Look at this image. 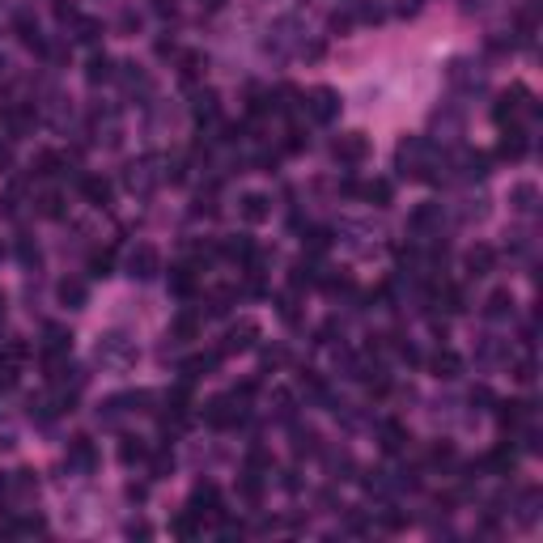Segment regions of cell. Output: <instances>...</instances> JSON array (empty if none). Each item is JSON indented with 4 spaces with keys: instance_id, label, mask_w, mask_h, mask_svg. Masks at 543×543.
Wrapping results in <instances>:
<instances>
[{
    "instance_id": "6da1fadb",
    "label": "cell",
    "mask_w": 543,
    "mask_h": 543,
    "mask_svg": "<svg viewBox=\"0 0 543 543\" xmlns=\"http://www.w3.org/2000/svg\"><path fill=\"white\" fill-rule=\"evenodd\" d=\"M204 420H208L212 429H234V424L242 420V399H238V395H212V399L204 403Z\"/></svg>"
},
{
    "instance_id": "7a4b0ae2",
    "label": "cell",
    "mask_w": 543,
    "mask_h": 543,
    "mask_svg": "<svg viewBox=\"0 0 543 543\" xmlns=\"http://www.w3.org/2000/svg\"><path fill=\"white\" fill-rule=\"evenodd\" d=\"M332 153H336L340 166H361V161L369 157V140H365L361 132H344V136L332 144Z\"/></svg>"
},
{
    "instance_id": "3957f363",
    "label": "cell",
    "mask_w": 543,
    "mask_h": 543,
    "mask_svg": "<svg viewBox=\"0 0 543 543\" xmlns=\"http://www.w3.org/2000/svg\"><path fill=\"white\" fill-rule=\"evenodd\" d=\"M306 106H310V115H314L318 124H332V119L340 115V98H336V89H314Z\"/></svg>"
},
{
    "instance_id": "277c9868",
    "label": "cell",
    "mask_w": 543,
    "mask_h": 543,
    "mask_svg": "<svg viewBox=\"0 0 543 543\" xmlns=\"http://www.w3.org/2000/svg\"><path fill=\"white\" fill-rule=\"evenodd\" d=\"M157 267H161V259H157L153 246H136V251L128 255V272H132V276H140V281L157 276Z\"/></svg>"
},
{
    "instance_id": "5b68a950",
    "label": "cell",
    "mask_w": 543,
    "mask_h": 543,
    "mask_svg": "<svg viewBox=\"0 0 543 543\" xmlns=\"http://www.w3.org/2000/svg\"><path fill=\"white\" fill-rule=\"evenodd\" d=\"M255 336H259V327H255V322H238V327H230V332H225L221 352H246V348L255 344Z\"/></svg>"
},
{
    "instance_id": "8992f818",
    "label": "cell",
    "mask_w": 543,
    "mask_h": 543,
    "mask_svg": "<svg viewBox=\"0 0 543 543\" xmlns=\"http://www.w3.org/2000/svg\"><path fill=\"white\" fill-rule=\"evenodd\" d=\"M463 263H467V272H471V276H488V272L497 267V251L479 242V246H471V251H467V259H463Z\"/></svg>"
},
{
    "instance_id": "52a82bcc",
    "label": "cell",
    "mask_w": 543,
    "mask_h": 543,
    "mask_svg": "<svg viewBox=\"0 0 543 543\" xmlns=\"http://www.w3.org/2000/svg\"><path fill=\"white\" fill-rule=\"evenodd\" d=\"M267 212H272L267 195H259V191H246V195H242V221L259 225V221H267Z\"/></svg>"
},
{
    "instance_id": "ba28073f",
    "label": "cell",
    "mask_w": 543,
    "mask_h": 543,
    "mask_svg": "<svg viewBox=\"0 0 543 543\" xmlns=\"http://www.w3.org/2000/svg\"><path fill=\"white\" fill-rule=\"evenodd\" d=\"M81 195L89 200V204H111V183L106 179H98V174H89V179H81Z\"/></svg>"
},
{
    "instance_id": "9c48e42d",
    "label": "cell",
    "mask_w": 543,
    "mask_h": 543,
    "mask_svg": "<svg viewBox=\"0 0 543 543\" xmlns=\"http://www.w3.org/2000/svg\"><path fill=\"white\" fill-rule=\"evenodd\" d=\"M408 442H412V438H408V429H403V424H395V420L382 424V450H387V454H399Z\"/></svg>"
},
{
    "instance_id": "30bf717a",
    "label": "cell",
    "mask_w": 543,
    "mask_h": 543,
    "mask_svg": "<svg viewBox=\"0 0 543 543\" xmlns=\"http://www.w3.org/2000/svg\"><path fill=\"white\" fill-rule=\"evenodd\" d=\"M459 369H463V361H459V352H450V348H442L438 357H433V373L446 378V382H450V378H459Z\"/></svg>"
},
{
    "instance_id": "8fae6325",
    "label": "cell",
    "mask_w": 543,
    "mask_h": 543,
    "mask_svg": "<svg viewBox=\"0 0 543 543\" xmlns=\"http://www.w3.org/2000/svg\"><path fill=\"white\" fill-rule=\"evenodd\" d=\"M369 204H378V208H387L391 204V183L387 179H373V183H365V187H357Z\"/></svg>"
},
{
    "instance_id": "7c38bea8",
    "label": "cell",
    "mask_w": 543,
    "mask_h": 543,
    "mask_svg": "<svg viewBox=\"0 0 543 543\" xmlns=\"http://www.w3.org/2000/svg\"><path fill=\"white\" fill-rule=\"evenodd\" d=\"M497 153H501V157H509V161H522V157H526V136H522V132H505Z\"/></svg>"
},
{
    "instance_id": "4fadbf2b",
    "label": "cell",
    "mask_w": 543,
    "mask_h": 543,
    "mask_svg": "<svg viewBox=\"0 0 543 543\" xmlns=\"http://www.w3.org/2000/svg\"><path fill=\"white\" fill-rule=\"evenodd\" d=\"M26 357H30V344H26V340H9L5 348H0V361H5V369H17Z\"/></svg>"
},
{
    "instance_id": "5bb4252c",
    "label": "cell",
    "mask_w": 543,
    "mask_h": 543,
    "mask_svg": "<svg viewBox=\"0 0 543 543\" xmlns=\"http://www.w3.org/2000/svg\"><path fill=\"white\" fill-rule=\"evenodd\" d=\"M216 357H221V352H212V357H187L183 361V378H187V382H191V378H204L216 365Z\"/></svg>"
},
{
    "instance_id": "9a60e30c",
    "label": "cell",
    "mask_w": 543,
    "mask_h": 543,
    "mask_svg": "<svg viewBox=\"0 0 543 543\" xmlns=\"http://www.w3.org/2000/svg\"><path fill=\"white\" fill-rule=\"evenodd\" d=\"M522 94H526V89H509V94H501V102H497V119H501V124L514 119V115L522 111V102H518Z\"/></svg>"
},
{
    "instance_id": "2e32d148",
    "label": "cell",
    "mask_w": 543,
    "mask_h": 543,
    "mask_svg": "<svg viewBox=\"0 0 543 543\" xmlns=\"http://www.w3.org/2000/svg\"><path fill=\"white\" fill-rule=\"evenodd\" d=\"M221 251H225L230 259H251V255H255V246H251V238H246V234L225 238V242H221Z\"/></svg>"
},
{
    "instance_id": "e0dca14e",
    "label": "cell",
    "mask_w": 543,
    "mask_h": 543,
    "mask_svg": "<svg viewBox=\"0 0 543 543\" xmlns=\"http://www.w3.org/2000/svg\"><path fill=\"white\" fill-rule=\"evenodd\" d=\"M170 332H174V340H195V336H200V322H195V314L183 310V314L174 318V327H170Z\"/></svg>"
},
{
    "instance_id": "ac0fdd59",
    "label": "cell",
    "mask_w": 543,
    "mask_h": 543,
    "mask_svg": "<svg viewBox=\"0 0 543 543\" xmlns=\"http://www.w3.org/2000/svg\"><path fill=\"white\" fill-rule=\"evenodd\" d=\"M119 459H124V463H144V459H149V446H144L140 438H124Z\"/></svg>"
},
{
    "instance_id": "d6986e66",
    "label": "cell",
    "mask_w": 543,
    "mask_h": 543,
    "mask_svg": "<svg viewBox=\"0 0 543 543\" xmlns=\"http://www.w3.org/2000/svg\"><path fill=\"white\" fill-rule=\"evenodd\" d=\"M170 289H174L179 297H187V293L195 289V276H191V267H174V272H170Z\"/></svg>"
},
{
    "instance_id": "ffe728a7",
    "label": "cell",
    "mask_w": 543,
    "mask_h": 543,
    "mask_svg": "<svg viewBox=\"0 0 543 543\" xmlns=\"http://www.w3.org/2000/svg\"><path fill=\"white\" fill-rule=\"evenodd\" d=\"M60 302L64 306H81L85 302V285L81 281H60Z\"/></svg>"
},
{
    "instance_id": "44dd1931",
    "label": "cell",
    "mask_w": 543,
    "mask_h": 543,
    "mask_svg": "<svg viewBox=\"0 0 543 543\" xmlns=\"http://www.w3.org/2000/svg\"><path fill=\"white\" fill-rule=\"evenodd\" d=\"M526 416H530V403H505V412H501V424H505V429H518Z\"/></svg>"
},
{
    "instance_id": "7402d4cb",
    "label": "cell",
    "mask_w": 543,
    "mask_h": 543,
    "mask_svg": "<svg viewBox=\"0 0 543 543\" xmlns=\"http://www.w3.org/2000/svg\"><path fill=\"white\" fill-rule=\"evenodd\" d=\"M208 68V60L200 56V51H191V56H183V81H200V73Z\"/></svg>"
},
{
    "instance_id": "603a6c76",
    "label": "cell",
    "mask_w": 543,
    "mask_h": 543,
    "mask_svg": "<svg viewBox=\"0 0 543 543\" xmlns=\"http://www.w3.org/2000/svg\"><path fill=\"white\" fill-rule=\"evenodd\" d=\"M289 281H293V289H302V285H314L318 276H314V263H293V272H289Z\"/></svg>"
},
{
    "instance_id": "cb8c5ba5",
    "label": "cell",
    "mask_w": 543,
    "mask_h": 543,
    "mask_svg": "<svg viewBox=\"0 0 543 543\" xmlns=\"http://www.w3.org/2000/svg\"><path fill=\"white\" fill-rule=\"evenodd\" d=\"M111 263H115L111 251H94L89 255V272H94V276H111Z\"/></svg>"
},
{
    "instance_id": "d4e9b609",
    "label": "cell",
    "mask_w": 543,
    "mask_h": 543,
    "mask_svg": "<svg viewBox=\"0 0 543 543\" xmlns=\"http://www.w3.org/2000/svg\"><path fill=\"white\" fill-rule=\"evenodd\" d=\"M64 166V157L60 153H38V161H34V174H56Z\"/></svg>"
},
{
    "instance_id": "484cf974",
    "label": "cell",
    "mask_w": 543,
    "mask_h": 543,
    "mask_svg": "<svg viewBox=\"0 0 543 543\" xmlns=\"http://www.w3.org/2000/svg\"><path fill=\"white\" fill-rule=\"evenodd\" d=\"M332 246V230H310V238H306V251L310 255H322Z\"/></svg>"
},
{
    "instance_id": "4316f807",
    "label": "cell",
    "mask_w": 543,
    "mask_h": 543,
    "mask_svg": "<svg viewBox=\"0 0 543 543\" xmlns=\"http://www.w3.org/2000/svg\"><path fill=\"white\" fill-rule=\"evenodd\" d=\"M488 467H493V471H501V475H505V471H514V450H505V446H501V450H493V454H488Z\"/></svg>"
},
{
    "instance_id": "83f0119b",
    "label": "cell",
    "mask_w": 543,
    "mask_h": 543,
    "mask_svg": "<svg viewBox=\"0 0 543 543\" xmlns=\"http://www.w3.org/2000/svg\"><path fill=\"white\" fill-rule=\"evenodd\" d=\"M230 302H234V289H216V293L208 297V314H225Z\"/></svg>"
},
{
    "instance_id": "f1b7e54d",
    "label": "cell",
    "mask_w": 543,
    "mask_h": 543,
    "mask_svg": "<svg viewBox=\"0 0 543 543\" xmlns=\"http://www.w3.org/2000/svg\"><path fill=\"white\" fill-rule=\"evenodd\" d=\"M195 119H216V94H200L195 98Z\"/></svg>"
},
{
    "instance_id": "f546056e",
    "label": "cell",
    "mask_w": 543,
    "mask_h": 543,
    "mask_svg": "<svg viewBox=\"0 0 543 543\" xmlns=\"http://www.w3.org/2000/svg\"><path fill=\"white\" fill-rule=\"evenodd\" d=\"M509 306H514V297L501 289V293H493V297H488V314H493V318H501V314H509Z\"/></svg>"
},
{
    "instance_id": "4dcf8cb0",
    "label": "cell",
    "mask_w": 543,
    "mask_h": 543,
    "mask_svg": "<svg viewBox=\"0 0 543 543\" xmlns=\"http://www.w3.org/2000/svg\"><path fill=\"white\" fill-rule=\"evenodd\" d=\"M38 212H43V216H60V212H64V200H60L56 191H47V195L38 200Z\"/></svg>"
},
{
    "instance_id": "1f68e13d",
    "label": "cell",
    "mask_w": 543,
    "mask_h": 543,
    "mask_svg": "<svg viewBox=\"0 0 543 543\" xmlns=\"http://www.w3.org/2000/svg\"><path fill=\"white\" fill-rule=\"evenodd\" d=\"M68 450H73V459H77V463H85V467L94 463V446H89V438H73V446H68Z\"/></svg>"
},
{
    "instance_id": "d6a6232c",
    "label": "cell",
    "mask_w": 543,
    "mask_h": 543,
    "mask_svg": "<svg viewBox=\"0 0 543 543\" xmlns=\"http://www.w3.org/2000/svg\"><path fill=\"white\" fill-rule=\"evenodd\" d=\"M195 522H200V518H195L191 509H187V514H179V518H174V535H183V539H191V535H195Z\"/></svg>"
},
{
    "instance_id": "836d02e7",
    "label": "cell",
    "mask_w": 543,
    "mask_h": 543,
    "mask_svg": "<svg viewBox=\"0 0 543 543\" xmlns=\"http://www.w3.org/2000/svg\"><path fill=\"white\" fill-rule=\"evenodd\" d=\"M106 77H111V60H106V56H94V60H89V81H106Z\"/></svg>"
},
{
    "instance_id": "e575fe53",
    "label": "cell",
    "mask_w": 543,
    "mask_h": 543,
    "mask_svg": "<svg viewBox=\"0 0 543 543\" xmlns=\"http://www.w3.org/2000/svg\"><path fill=\"white\" fill-rule=\"evenodd\" d=\"M514 200H518L514 208H522V212H530V208H535V204H530V200H535V187H530V183H522V187H514Z\"/></svg>"
},
{
    "instance_id": "d590c367",
    "label": "cell",
    "mask_w": 543,
    "mask_h": 543,
    "mask_svg": "<svg viewBox=\"0 0 543 543\" xmlns=\"http://www.w3.org/2000/svg\"><path fill=\"white\" fill-rule=\"evenodd\" d=\"M438 221V208H416L412 212V230H424V225H433Z\"/></svg>"
},
{
    "instance_id": "8d00e7d4",
    "label": "cell",
    "mask_w": 543,
    "mask_h": 543,
    "mask_svg": "<svg viewBox=\"0 0 543 543\" xmlns=\"http://www.w3.org/2000/svg\"><path fill=\"white\" fill-rule=\"evenodd\" d=\"M17 30H22V43H34V47H38V26H34L30 17H22V22H17Z\"/></svg>"
},
{
    "instance_id": "74e56055",
    "label": "cell",
    "mask_w": 543,
    "mask_h": 543,
    "mask_svg": "<svg viewBox=\"0 0 543 543\" xmlns=\"http://www.w3.org/2000/svg\"><path fill=\"white\" fill-rule=\"evenodd\" d=\"M302 149H306V132H297V128H293V132H289V140H285V153H302Z\"/></svg>"
},
{
    "instance_id": "f35d334b",
    "label": "cell",
    "mask_w": 543,
    "mask_h": 543,
    "mask_svg": "<svg viewBox=\"0 0 543 543\" xmlns=\"http://www.w3.org/2000/svg\"><path fill=\"white\" fill-rule=\"evenodd\" d=\"M454 459V446L450 442H438V446H433V463H450Z\"/></svg>"
},
{
    "instance_id": "ab89813d",
    "label": "cell",
    "mask_w": 543,
    "mask_h": 543,
    "mask_svg": "<svg viewBox=\"0 0 543 543\" xmlns=\"http://www.w3.org/2000/svg\"><path fill=\"white\" fill-rule=\"evenodd\" d=\"M153 471H157V475L174 471V454H157V459H153Z\"/></svg>"
},
{
    "instance_id": "60d3db41",
    "label": "cell",
    "mask_w": 543,
    "mask_h": 543,
    "mask_svg": "<svg viewBox=\"0 0 543 543\" xmlns=\"http://www.w3.org/2000/svg\"><path fill=\"white\" fill-rule=\"evenodd\" d=\"M514 378H518V382H530V378H535V369H530V361H522V365L514 369Z\"/></svg>"
},
{
    "instance_id": "b9f144b4",
    "label": "cell",
    "mask_w": 543,
    "mask_h": 543,
    "mask_svg": "<svg viewBox=\"0 0 543 543\" xmlns=\"http://www.w3.org/2000/svg\"><path fill=\"white\" fill-rule=\"evenodd\" d=\"M128 497H132V501H144V484H128Z\"/></svg>"
},
{
    "instance_id": "7bdbcfd3",
    "label": "cell",
    "mask_w": 543,
    "mask_h": 543,
    "mask_svg": "<svg viewBox=\"0 0 543 543\" xmlns=\"http://www.w3.org/2000/svg\"><path fill=\"white\" fill-rule=\"evenodd\" d=\"M204 5H208V9H221V5H225V0H204Z\"/></svg>"
},
{
    "instance_id": "ee69618b",
    "label": "cell",
    "mask_w": 543,
    "mask_h": 543,
    "mask_svg": "<svg viewBox=\"0 0 543 543\" xmlns=\"http://www.w3.org/2000/svg\"><path fill=\"white\" fill-rule=\"evenodd\" d=\"M5 488H9V479H5V475H0V493H5Z\"/></svg>"
},
{
    "instance_id": "f6af8a7d",
    "label": "cell",
    "mask_w": 543,
    "mask_h": 543,
    "mask_svg": "<svg viewBox=\"0 0 543 543\" xmlns=\"http://www.w3.org/2000/svg\"><path fill=\"white\" fill-rule=\"evenodd\" d=\"M0 314H5V293H0Z\"/></svg>"
}]
</instances>
